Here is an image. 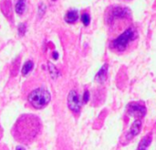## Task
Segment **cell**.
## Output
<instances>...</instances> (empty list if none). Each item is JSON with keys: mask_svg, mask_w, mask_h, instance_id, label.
Wrapping results in <instances>:
<instances>
[{"mask_svg": "<svg viewBox=\"0 0 156 150\" xmlns=\"http://www.w3.org/2000/svg\"><path fill=\"white\" fill-rule=\"evenodd\" d=\"M42 128L40 119L34 115H22L14 125L12 135L17 142L29 145L40 134Z\"/></svg>", "mask_w": 156, "mask_h": 150, "instance_id": "obj_1", "label": "cell"}, {"mask_svg": "<svg viewBox=\"0 0 156 150\" xmlns=\"http://www.w3.org/2000/svg\"><path fill=\"white\" fill-rule=\"evenodd\" d=\"M105 23L114 38L133 24L132 11L124 5H110L105 11Z\"/></svg>", "mask_w": 156, "mask_h": 150, "instance_id": "obj_2", "label": "cell"}, {"mask_svg": "<svg viewBox=\"0 0 156 150\" xmlns=\"http://www.w3.org/2000/svg\"><path fill=\"white\" fill-rule=\"evenodd\" d=\"M138 39V31L133 24L121 34L114 37L110 42V49L116 53H122L128 50Z\"/></svg>", "mask_w": 156, "mask_h": 150, "instance_id": "obj_3", "label": "cell"}, {"mask_svg": "<svg viewBox=\"0 0 156 150\" xmlns=\"http://www.w3.org/2000/svg\"><path fill=\"white\" fill-rule=\"evenodd\" d=\"M27 100L34 108L42 109L48 104L51 100V95L47 89L39 87L30 92L27 96Z\"/></svg>", "mask_w": 156, "mask_h": 150, "instance_id": "obj_4", "label": "cell"}, {"mask_svg": "<svg viewBox=\"0 0 156 150\" xmlns=\"http://www.w3.org/2000/svg\"><path fill=\"white\" fill-rule=\"evenodd\" d=\"M127 114L134 118L140 119L146 115V107L141 102H133L128 104Z\"/></svg>", "mask_w": 156, "mask_h": 150, "instance_id": "obj_5", "label": "cell"}, {"mask_svg": "<svg viewBox=\"0 0 156 150\" xmlns=\"http://www.w3.org/2000/svg\"><path fill=\"white\" fill-rule=\"evenodd\" d=\"M142 129V121L141 119H137L133 122V124L132 125L129 132H127L122 137V144H126L129 143V141H131L133 138H134L136 136H138L141 132Z\"/></svg>", "mask_w": 156, "mask_h": 150, "instance_id": "obj_6", "label": "cell"}, {"mask_svg": "<svg viewBox=\"0 0 156 150\" xmlns=\"http://www.w3.org/2000/svg\"><path fill=\"white\" fill-rule=\"evenodd\" d=\"M68 105H69V108L70 109L71 112H73L75 114L80 113V107H81L80 100L79 94L74 90L70 91L69 93V96H68Z\"/></svg>", "mask_w": 156, "mask_h": 150, "instance_id": "obj_7", "label": "cell"}, {"mask_svg": "<svg viewBox=\"0 0 156 150\" xmlns=\"http://www.w3.org/2000/svg\"><path fill=\"white\" fill-rule=\"evenodd\" d=\"M107 75H108V65L105 64L101 68V70L96 74L95 81L99 83H103L107 79Z\"/></svg>", "mask_w": 156, "mask_h": 150, "instance_id": "obj_8", "label": "cell"}, {"mask_svg": "<svg viewBox=\"0 0 156 150\" xmlns=\"http://www.w3.org/2000/svg\"><path fill=\"white\" fill-rule=\"evenodd\" d=\"M79 18V13L77 10H69L67 12L65 16V21L69 24L75 23Z\"/></svg>", "mask_w": 156, "mask_h": 150, "instance_id": "obj_9", "label": "cell"}, {"mask_svg": "<svg viewBox=\"0 0 156 150\" xmlns=\"http://www.w3.org/2000/svg\"><path fill=\"white\" fill-rule=\"evenodd\" d=\"M152 143V136L151 135H147L145 136L140 142L139 146H138V148L137 150H147L148 147L151 145Z\"/></svg>", "mask_w": 156, "mask_h": 150, "instance_id": "obj_10", "label": "cell"}, {"mask_svg": "<svg viewBox=\"0 0 156 150\" xmlns=\"http://www.w3.org/2000/svg\"><path fill=\"white\" fill-rule=\"evenodd\" d=\"M15 9L18 15L23 14L26 10V0H17L15 5Z\"/></svg>", "mask_w": 156, "mask_h": 150, "instance_id": "obj_11", "label": "cell"}, {"mask_svg": "<svg viewBox=\"0 0 156 150\" xmlns=\"http://www.w3.org/2000/svg\"><path fill=\"white\" fill-rule=\"evenodd\" d=\"M33 66H34V63L31 61V60H27L22 67V70H21V73L23 76H26L27 73H29V71L33 69Z\"/></svg>", "mask_w": 156, "mask_h": 150, "instance_id": "obj_12", "label": "cell"}, {"mask_svg": "<svg viewBox=\"0 0 156 150\" xmlns=\"http://www.w3.org/2000/svg\"><path fill=\"white\" fill-rule=\"evenodd\" d=\"M48 70H49V72H50V74H51V76H52L53 78L58 77V69H57L52 63H50V62H48Z\"/></svg>", "mask_w": 156, "mask_h": 150, "instance_id": "obj_13", "label": "cell"}, {"mask_svg": "<svg viewBox=\"0 0 156 150\" xmlns=\"http://www.w3.org/2000/svg\"><path fill=\"white\" fill-rule=\"evenodd\" d=\"M81 21L84 24V26H88L90 22V16L88 13H83L81 15Z\"/></svg>", "mask_w": 156, "mask_h": 150, "instance_id": "obj_14", "label": "cell"}, {"mask_svg": "<svg viewBox=\"0 0 156 150\" xmlns=\"http://www.w3.org/2000/svg\"><path fill=\"white\" fill-rule=\"evenodd\" d=\"M26 29H27V27H26V24H24V23L19 24V26H18V33H19V35H20V36H23V35L25 34Z\"/></svg>", "mask_w": 156, "mask_h": 150, "instance_id": "obj_15", "label": "cell"}, {"mask_svg": "<svg viewBox=\"0 0 156 150\" xmlns=\"http://www.w3.org/2000/svg\"><path fill=\"white\" fill-rule=\"evenodd\" d=\"M89 99H90V93H89V91H85V93L83 94V102L88 103Z\"/></svg>", "mask_w": 156, "mask_h": 150, "instance_id": "obj_16", "label": "cell"}, {"mask_svg": "<svg viewBox=\"0 0 156 150\" xmlns=\"http://www.w3.org/2000/svg\"><path fill=\"white\" fill-rule=\"evenodd\" d=\"M53 57H54V59H55V60H57V59H58V54L57 52H54V53H53Z\"/></svg>", "mask_w": 156, "mask_h": 150, "instance_id": "obj_17", "label": "cell"}, {"mask_svg": "<svg viewBox=\"0 0 156 150\" xmlns=\"http://www.w3.org/2000/svg\"><path fill=\"white\" fill-rule=\"evenodd\" d=\"M2 137H3V130H2V127L0 126V139L2 138Z\"/></svg>", "mask_w": 156, "mask_h": 150, "instance_id": "obj_18", "label": "cell"}, {"mask_svg": "<svg viewBox=\"0 0 156 150\" xmlns=\"http://www.w3.org/2000/svg\"><path fill=\"white\" fill-rule=\"evenodd\" d=\"M121 1H123V2H130V1H132V0H121Z\"/></svg>", "mask_w": 156, "mask_h": 150, "instance_id": "obj_19", "label": "cell"}, {"mask_svg": "<svg viewBox=\"0 0 156 150\" xmlns=\"http://www.w3.org/2000/svg\"><path fill=\"white\" fill-rule=\"evenodd\" d=\"M53 1H55V0H53Z\"/></svg>", "mask_w": 156, "mask_h": 150, "instance_id": "obj_20", "label": "cell"}]
</instances>
